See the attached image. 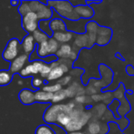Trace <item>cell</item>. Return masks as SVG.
<instances>
[{"label":"cell","instance_id":"1","mask_svg":"<svg viewBox=\"0 0 134 134\" xmlns=\"http://www.w3.org/2000/svg\"><path fill=\"white\" fill-rule=\"evenodd\" d=\"M47 4L63 19L68 20H79L80 19L75 11V7L69 1H49Z\"/></svg>","mask_w":134,"mask_h":134},{"label":"cell","instance_id":"2","mask_svg":"<svg viewBox=\"0 0 134 134\" xmlns=\"http://www.w3.org/2000/svg\"><path fill=\"white\" fill-rule=\"evenodd\" d=\"M31 11L35 13L40 20H50L53 14V10L51 7H49L46 4H43L38 1H31L29 2Z\"/></svg>","mask_w":134,"mask_h":134},{"label":"cell","instance_id":"3","mask_svg":"<svg viewBox=\"0 0 134 134\" xmlns=\"http://www.w3.org/2000/svg\"><path fill=\"white\" fill-rule=\"evenodd\" d=\"M62 111H67L68 113H69V115L71 112V111H70L68 108L66 104H53V105H51L46 110V111L43 115V119L49 125L57 124V116Z\"/></svg>","mask_w":134,"mask_h":134},{"label":"cell","instance_id":"4","mask_svg":"<svg viewBox=\"0 0 134 134\" xmlns=\"http://www.w3.org/2000/svg\"><path fill=\"white\" fill-rule=\"evenodd\" d=\"M38 23L39 20L37 14L32 11L27 13L22 16V27L29 34H32L38 29Z\"/></svg>","mask_w":134,"mask_h":134},{"label":"cell","instance_id":"5","mask_svg":"<svg viewBox=\"0 0 134 134\" xmlns=\"http://www.w3.org/2000/svg\"><path fill=\"white\" fill-rule=\"evenodd\" d=\"M20 46H21V44L20 43L18 39H16V38L10 39L8 42L4 51L2 53L3 59L7 61L12 62L15 58L17 57Z\"/></svg>","mask_w":134,"mask_h":134},{"label":"cell","instance_id":"6","mask_svg":"<svg viewBox=\"0 0 134 134\" xmlns=\"http://www.w3.org/2000/svg\"><path fill=\"white\" fill-rule=\"evenodd\" d=\"M71 23V27L67 28V31L76 33L77 35H82L86 33V26L89 22V20L79 19V20H68Z\"/></svg>","mask_w":134,"mask_h":134},{"label":"cell","instance_id":"7","mask_svg":"<svg viewBox=\"0 0 134 134\" xmlns=\"http://www.w3.org/2000/svg\"><path fill=\"white\" fill-rule=\"evenodd\" d=\"M27 60H28V55L25 53L18 56L11 62L10 67H9V71L13 75L17 72H20L24 68V64L27 61Z\"/></svg>","mask_w":134,"mask_h":134},{"label":"cell","instance_id":"8","mask_svg":"<svg viewBox=\"0 0 134 134\" xmlns=\"http://www.w3.org/2000/svg\"><path fill=\"white\" fill-rule=\"evenodd\" d=\"M75 11L80 19L90 20L94 15V10L89 5H82L75 6Z\"/></svg>","mask_w":134,"mask_h":134},{"label":"cell","instance_id":"9","mask_svg":"<svg viewBox=\"0 0 134 134\" xmlns=\"http://www.w3.org/2000/svg\"><path fill=\"white\" fill-rule=\"evenodd\" d=\"M21 47L25 54L28 55L35 51V40L32 34H28L24 37L21 42Z\"/></svg>","mask_w":134,"mask_h":134},{"label":"cell","instance_id":"10","mask_svg":"<svg viewBox=\"0 0 134 134\" xmlns=\"http://www.w3.org/2000/svg\"><path fill=\"white\" fill-rule=\"evenodd\" d=\"M19 99L23 104L25 105H31L35 103V92L31 91L28 89H24L19 93Z\"/></svg>","mask_w":134,"mask_h":134},{"label":"cell","instance_id":"11","mask_svg":"<svg viewBox=\"0 0 134 134\" xmlns=\"http://www.w3.org/2000/svg\"><path fill=\"white\" fill-rule=\"evenodd\" d=\"M72 47L75 49L80 50L82 48H88L90 49L89 44V38L87 34H82V35H76L75 37L74 43Z\"/></svg>","mask_w":134,"mask_h":134},{"label":"cell","instance_id":"12","mask_svg":"<svg viewBox=\"0 0 134 134\" xmlns=\"http://www.w3.org/2000/svg\"><path fill=\"white\" fill-rule=\"evenodd\" d=\"M49 27L53 33L64 32V31H67V26H66L65 21L64 20V19L58 18V17L50 20Z\"/></svg>","mask_w":134,"mask_h":134},{"label":"cell","instance_id":"13","mask_svg":"<svg viewBox=\"0 0 134 134\" xmlns=\"http://www.w3.org/2000/svg\"><path fill=\"white\" fill-rule=\"evenodd\" d=\"M74 33L71 31H64V32H56L53 33V38L56 39L59 43L67 44L68 42H71L74 38Z\"/></svg>","mask_w":134,"mask_h":134},{"label":"cell","instance_id":"14","mask_svg":"<svg viewBox=\"0 0 134 134\" xmlns=\"http://www.w3.org/2000/svg\"><path fill=\"white\" fill-rule=\"evenodd\" d=\"M53 97V93H50L46 91H43L42 90H37L35 92V101L38 103H49L52 102Z\"/></svg>","mask_w":134,"mask_h":134},{"label":"cell","instance_id":"15","mask_svg":"<svg viewBox=\"0 0 134 134\" xmlns=\"http://www.w3.org/2000/svg\"><path fill=\"white\" fill-rule=\"evenodd\" d=\"M102 122L96 119H92L88 123L87 133L90 134H101Z\"/></svg>","mask_w":134,"mask_h":134},{"label":"cell","instance_id":"16","mask_svg":"<svg viewBox=\"0 0 134 134\" xmlns=\"http://www.w3.org/2000/svg\"><path fill=\"white\" fill-rule=\"evenodd\" d=\"M73 48L72 46L70 44H62L60 46V49H58L57 53H56V56L59 59H68V57L72 51Z\"/></svg>","mask_w":134,"mask_h":134},{"label":"cell","instance_id":"17","mask_svg":"<svg viewBox=\"0 0 134 134\" xmlns=\"http://www.w3.org/2000/svg\"><path fill=\"white\" fill-rule=\"evenodd\" d=\"M84 126L82 123L77 119H71V122L64 127V130L67 133H72V132H80Z\"/></svg>","mask_w":134,"mask_h":134},{"label":"cell","instance_id":"18","mask_svg":"<svg viewBox=\"0 0 134 134\" xmlns=\"http://www.w3.org/2000/svg\"><path fill=\"white\" fill-rule=\"evenodd\" d=\"M64 72L60 67V65L57 68L51 69L50 73L49 74L48 77L46 78L47 81H54V80H60L61 78L64 77Z\"/></svg>","mask_w":134,"mask_h":134},{"label":"cell","instance_id":"19","mask_svg":"<svg viewBox=\"0 0 134 134\" xmlns=\"http://www.w3.org/2000/svg\"><path fill=\"white\" fill-rule=\"evenodd\" d=\"M37 49V54L40 58H46L48 56H50L49 51V46H48V41L43 42L38 45L36 47Z\"/></svg>","mask_w":134,"mask_h":134},{"label":"cell","instance_id":"20","mask_svg":"<svg viewBox=\"0 0 134 134\" xmlns=\"http://www.w3.org/2000/svg\"><path fill=\"white\" fill-rule=\"evenodd\" d=\"M13 79V74L9 71H0V86L9 85Z\"/></svg>","mask_w":134,"mask_h":134},{"label":"cell","instance_id":"21","mask_svg":"<svg viewBox=\"0 0 134 134\" xmlns=\"http://www.w3.org/2000/svg\"><path fill=\"white\" fill-rule=\"evenodd\" d=\"M71 119L70 117L69 113H68L67 111H62L59 114V115L57 116V124L61 127H65L70 122H71Z\"/></svg>","mask_w":134,"mask_h":134},{"label":"cell","instance_id":"22","mask_svg":"<svg viewBox=\"0 0 134 134\" xmlns=\"http://www.w3.org/2000/svg\"><path fill=\"white\" fill-rule=\"evenodd\" d=\"M107 111V106L104 104H98L94 106L91 111L93 116H95L97 119L98 118H102L105 112Z\"/></svg>","mask_w":134,"mask_h":134},{"label":"cell","instance_id":"23","mask_svg":"<svg viewBox=\"0 0 134 134\" xmlns=\"http://www.w3.org/2000/svg\"><path fill=\"white\" fill-rule=\"evenodd\" d=\"M32 35H33V37H34V38L35 40V42H37L38 44H40V43H42L43 42L48 41L49 38V37L46 33L42 31L40 29H38L35 31H34L32 33Z\"/></svg>","mask_w":134,"mask_h":134},{"label":"cell","instance_id":"24","mask_svg":"<svg viewBox=\"0 0 134 134\" xmlns=\"http://www.w3.org/2000/svg\"><path fill=\"white\" fill-rule=\"evenodd\" d=\"M49 22L50 20H40L38 23V29H40L42 31L46 33L49 38H51L53 37V32L49 27Z\"/></svg>","mask_w":134,"mask_h":134},{"label":"cell","instance_id":"25","mask_svg":"<svg viewBox=\"0 0 134 134\" xmlns=\"http://www.w3.org/2000/svg\"><path fill=\"white\" fill-rule=\"evenodd\" d=\"M48 46H49V51L50 55H56V53H57V51L60 46V43L56 39H54L53 37L49 38Z\"/></svg>","mask_w":134,"mask_h":134},{"label":"cell","instance_id":"26","mask_svg":"<svg viewBox=\"0 0 134 134\" xmlns=\"http://www.w3.org/2000/svg\"><path fill=\"white\" fill-rule=\"evenodd\" d=\"M38 74L37 72V71L35 70V68H34L33 64H27L26 67H24L20 71V75L22 76V77H28L30 76L31 75H37Z\"/></svg>","mask_w":134,"mask_h":134},{"label":"cell","instance_id":"27","mask_svg":"<svg viewBox=\"0 0 134 134\" xmlns=\"http://www.w3.org/2000/svg\"><path fill=\"white\" fill-rule=\"evenodd\" d=\"M75 102L77 104H80V105H90L92 104L93 100L91 99L90 96L88 95H81V96H77L75 97Z\"/></svg>","mask_w":134,"mask_h":134},{"label":"cell","instance_id":"28","mask_svg":"<svg viewBox=\"0 0 134 134\" xmlns=\"http://www.w3.org/2000/svg\"><path fill=\"white\" fill-rule=\"evenodd\" d=\"M62 86L60 84V83H56V84H53V85H50V86H45L42 87V90L43 91H46V92H48V93H56L57 92H59L60 90H63L62 89Z\"/></svg>","mask_w":134,"mask_h":134},{"label":"cell","instance_id":"29","mask_svg":"<svg viewBox=\"0 0 134 134\" xmlns=\"http://www.w3.org/2000/svg\"><path fill=\"white\" fill-rule=\"evenodd\" d=\"M35 134H55L53 129L49 126V125H40L37 127L35 130Z\"/></svg>","mask_w":134,"mask_h":134},{"label":"cell","instance_id":"30","mask_svg":"<svg viewBox=\"0 0 134 134\" xmlns=\"http://www.w3.org/2000/svg\"><path fill=\"white\" fill-rule=\"evenodd\" d=\"M66 98H67V96H66V93H65V90H61L59 92H57V93L53 94L52 103L55 104H57V103L65 100Z\"/></svg>","mask_w":134,"mask_h":134},{"label":"cell","instance_id":"31","mask_svg":"<svg viewBox=\"0 0 134 134\" xmlns=\"http://www.w3.org/2000/svg\"><path fill=\"white\" fill-rule=\"evenodd\" d=\"M99 25L97 22L93 21V20H89V22L87 23L86 26V33H97V31L99 28Z\"/></svg>","mask_w":134,"mask_h":134},{"label":"cell","instance_id":"32","mask_svg":"<svg viewBox=\"0 0 134 134\" xmlns=\"http://www.w3.org/2000/svg\"><path fill=\"white\" fill-rule=\"evenodd\" d=\"M112 35V30L107 27L100 26L97 31V36H111Z\"/></svg>","mask_w":134,"mask_h":134},{"label":"cell","instance_id":"33","mask_svg":"<svg viewBox=\"0 0 134 134\" xmlns=\"http://www.w3.org/2000/svg\"><path fill=\"white\" fill-rule=\"evenodd\" d=\"M30 11H31V8H30L29 2H21V5L19 7V12L20 15L23 16L24 14H26Z\"/></svg>","mask_w":134,"mask_h":134},{"label":"cell","instance_id":"34","mask_svg":"<svg viewBox=\"0 0 134 134\" xmlns=\"http://www.w3.org/2000/svg\"><path fill=\"white\" fill-rule=\"evenodd\" d=\"M113 97H114V94L111 92H109V91L103 93L102 94V97H103L104 104L105 105H110L112 103V101L114 100H113Z\"/></svg>","mask_w":134,"mask_h":134},{"label":"cell","instance_id":"35","mask_svg":"<svg viewBox=\"0 0 134 134\" xmlns=\"http://www.w3.org/2000/svg\"><path fill=\"white\" fill-rule=\"evenodd\" d=\"M111 36H97L96 44L99 46H105L111 41Z\"/></svg>","mask_w":134,"mask_h":134},{"label":"cell","instance_id":"36","mask_svg":"<svg viewBox=\"0 0 134 134\" xmlns=\"http://www.w3.org/2000/svg\"><path fill=\"white\" fill-rule=\"evenodd\" d=\"M50 71H51V68H50L49 64L46 63V64H44V66L42 67V70H41V71H40L39 74L41 75V76H42V78L46 79V78L48 77L49 74L50 73Z\"/></svg>","mask_w":134,"mask_h":134},{"label":"cell","instance_id":"37","mask_svg":"<svg viewBox=\"0 0 134 134\" xmlns=\"http://www.w3.org/2000/svg\"><path fill=\"white\" fill-rule=\"evenodd\" d=\"M49 126L53 129V130L54 131L55 134H67L68 133L66 132V130H64V127H61L60 126H58L57 124H52L49 125Z\"/></svg>","mask_w":134,"mask_h":134},{"label":"cell","instance_id":"38","mask_svg":"<svg viewBox=\"0 0 134 134\" xmlns=\"http://www.w3.org/2000/svg\"><path fill=\"white\" fill-rule=\"evenodd\" d=\"M71 80H72L71 75H65L58 81V83H60L62 86H65L69 85L71 82Z\"/></svg>","mask_w":134,"mask_h":134},{"label":"cell","instance_id":"39","mask_svg":"<svg viewBox=\"0 0 134 134\" xmlns=\"http://www.w3.org/2000/svg\"><path fill=\"white\" fill-rule=\"evenodd\" d=\"M86 95L91 97L94 94L98 93V90L97 88H95L93 86H92L91 84H89L86 88Z\"/></svg>","mask_w":134,"mask_h":134},{"label":"cell","instance_id":"40","mask_svg":"<svg viewBox=\"0 0 134 134\" xmlns=\"http://www.w3.org/2000/svg\"><path fill=\"white\" fill-rule=\"evenodd\" d=\"M114 97H116L117 99H122L124 98V86L122 84L120 85V87L119 88L118 90H116L114 93Z\"/></svg>","mask_w":134,"mask_h":134},{"label":"cell","instance_id":"41","mask_svg":"<svg viewBox=\"0 0 134 134\" xmlns=\"http://www.w3.org/2000/svg\"><path fill=\"white\" fill-rule=\"evenodd\" d=\"M32 86L35 89H38L39 87H41L43 84V80L40 78H38V77H35L32 80Z\"/></svg>","mask_w":134,"mask_h":134},{"label":"cell","instance_id":"42","mask_svg":"<svg viewBox=\"0 0 134 134\" xmlns=\"http://www.w3.org/2000/svg\"><path fill=\"white\" fill-rule=\"evenodd\" d=\"M91 99H92L93 102L99 103V102H100V101H103L102 94H99V93H97V94H94V95L91 96Z\"/></svg>","mask_w":134,"mask_h":134},{"label":"cell","instance_id":"43","mask_svg":"<svg viewBox=\"0 0 134 134\" xmlns=\"http://www.w3.org/2000/svg\"><path fill=\"white\" fill-rule=\"evenodd\" d=\"M126 72L128 73V75H130V76H133L134 75V68L131 65H129L126 67Z\"/></svg>","mask_w":134,"mask_h":134},{"label":"cell","instance_id":"44","mask_svg":"<svg viewBox=\"0 0 134 134\" xmlns=\"http://www.w3.org/2000/svg\"><path fill=\"white\" fill-rule=\"evenodd\" d=\"M20 2L19 1H11L10 2V3L12 4V5H18V3H19Z\"/></svg>","mask_w":134,"mask_h":134},{"label":"cell","instance_id":"45","mask_svg":"<svg viewBox=\"0 0 134 134\" xmlns=\"http://www.w3.org/2000/svg\"><path fill=\"white\" fill-rule=\"evenodd\" d=\"M67 134H85L83 132H72V133H68Z\"/></svg>","mask_w":134,"mask_h":134},{"label":"cell","instance_id":"46","mask_svg":"<svg viewBox=\"0 0 134 134\" xmlns=\"http://www.w3.org/2000/svg\"><path fill=\"white\" fill-rule=\"evenodd\" d=\"M85 134H90V133H85Z\"/></svg>","mask_w":134,"mask_h":134}]
</instances>
